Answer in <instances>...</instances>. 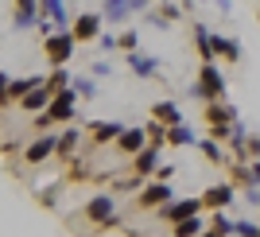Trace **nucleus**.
Masks as SVG:
<instances>
[{
    "label": "nucleus",
    "instance_id": "obj_3",
    "mask_svg": "<svg viewBox=\"0 0 260 237\" xmlns=\"http://www.w3.org/2000/svg\"><path fill=\"white\" fill-rule=\"evenodd\" d=\"M78 51V39L70 32H54V35H43V54L51 66H66L70 58H74Z\"/></svg>",
    "mask_w": 260,
    "mask_h": 237
},
{
    "label": "nucleus",
    "instance_id": "obj_37",
    "mask_svg": "<svg viewBox=\"0 0 260 237\" xmlns=\"http://www.w3.org/2000/svg\"><path fill=\"white\" fill-rule=\"evenodd\" d=\"M229 132H233V125H210V136H214V140H225L229 144Z\"/></svg>",
    "mask_w": 260,
    "mask_h": 237
},
{
    "label": "nucleus",
    "instance_id": "obj_25",
    "mask_svg": "<svg viewBox=\"0 0 260 237\" xmlns=\"http://www.w3.org/2000/svg\"><path fill=\"white\" fill-rule=\"evenodd\" d=\"M74 94L78 97H98V82H93V74H74Z\"/></svg>",
    "mask_w": 260,
    "mask_h": 237
},
{
    "label": "nucleus",
    "instance_id": "obj_16",
    "mask_svg": "<svg viewBox=\"0 0 260 237\" xmlns=\"http://www.w3.org/2000/svg\"><path fill=\"white\" fill-rule=\"evenodd\" d=\"M214 43V58H225V63H241V43L233 35H210Z\"/></svg>",
    "mask_w": 260,
    "mask_h": 237
},
{
    "label": "nucleus",
    "instance_id": "obj_21",
    "mask_svg": "<svg viewBox=\"0 0 260 237\" xmlns=\"http://www.w3.org/2000/svg\"><path fill=\"white\" fill-rule=\"evenodd\" d=\"M167 144H171V148H194L198 136H194L190 125H171V129H167Z\"/></svg>",
    "mask_w": 260,
    "mask_h": 237
},
{
    "label": "nucleus",
    "instance_id": "obj_36",
    "mask_svg": "<svg viewBox=\"0 0 260 237\" xmlns=\"http://www.w3.org/2000/svg\"><path fill=\"white\" fill-rule=\"evenodd\" d=\"M155 179H159V183H171L175 179V163H159V167H155Z\"/></svg>",
    "mask_w": 260,
    "mask_h": 237
},
{
    "label": "nucleus",
    "instance_id": "obj_15",
    "mask_svg": "<svg viewBox=\"0 0 260 237\" xmlns=\"http://www.w3.org/2000/svg\"><path fill=\"white\" fill-rule=\"evenodd\" d=\"M39 16L54 20V27H58V32H66V27H70V12H66V0H39Z\"/></svg>",
    "mask_w": 260,
    "mask_h": 237
},
{
    "label": "nucleus",
    "instance_id": "obj_45",
    "mask_svg": "<svg viewBox=\"0 0 260 237\" xmlns=\"http://www.w3.org/2000/svg\"><path fill=\"white\" fill-rule=\"evenodd\" d=\"M198 4H210V0H198Z\"/></svg>",
    "mask_w": 260,
    "mask_h": 237
},
{
    "label": "nucleus",
    "instance_id": "obj_29",
    "mask_svg": "<svg viewBox=\"0 0 260 237\" xmlns=\"http://www.w3.org/2000/svg\"><path fill=\"white\" fill-rule=\"evenodd\" d=\"M155 8H159V16H163L167 23H179V20L186 16V12H183V4H171V0H159Z\"/></svg>",
    "mask_w": 260,
    "mask_h": 237
},
{
    "label": "nucleus",
    "instance_id": "obj_10",
    "mask_svg": "<svg viewBox=\"0 0 260 237\" xmlns=\"http://www.w3.org/2000/svg\"><path fill=\"white\" fill-rule=\"evenodd\" d=\"M155 167H159V144H144L132 156V171L140 175V179H148V175H155Z\"/></svg>",
    "mask_w": 260,
    "mask_h": 237
},
{
    "label": "nucleus",
    "instance_id": "obj_35",
    "mask_svg": "<svg viewBox=\"0 0 260 237\" xmlns=\"http://www.w3.org/2000/svg\"><path fill=\"white\" fill-rule=\"evenodd\" d=\"M117 47H120L117 35H105V32H101V39H98V51H101V54H113Z\"/></svg>",
    "mask_w": 260,
    "mask_h": 237
},
{
    "label": "nucleus",
    "instance_id": "obj_23",
    "mask_svg": "<svg viewBox=\"0 0 260 237\" xmlns=\"http://www.w3.org/2000/svg\"><path fill=\"white\" fill-rule=\"evenodd\" d=\"M109 23H124L132 16V8H128V0H105V12H101Z\"/></svg>",
    "mask_w": 260,
    "mask_h": 237
},
{
    "label": "nucleus",
    "instance_id": "obj_22",
    "mask_svg": "<svg viewBox=\"0 0 260 237\" xmlns=\"http://www.w3.org/2000/svg\"><path fill=\"white\" fill-rule=\"evenodd\" d=\"M198 152H202V160H210V163H225V152H221V140H214V136H198V144H194Z\"/></svg>",
    "mask_w": 260,
    "mask_h": 237
},
{
    "label": "nucleus",
    "instance_id": "obj_24",
    "mask_svg": "<svg viewBox=\"0 0 260 237\" xmlns=\"http://www.w3.org/2000/svg\"><path fill=\"white\" fill-rule=\"evenodd\" d=\"M210 229H214L217 237H229V233H233V222H229L225 210H210Z\"/></svg>",
    "mask_w": 260,
    "mask_h": 237
},
{
    "label": "nucleus",
    "instance_id": "obj_43",
    "mask_svg": "<svg viewBox=\"0 0 260 237\" xmlns=\"http://www.w3.org/2000/svg\"><path fill=\"white\" fill-rule=\"evenodd\" d=\"M217 4V12H221V16H229V12H233V4H229V0H214Z\"/></svg>",
    "mask_w": 260,
    "mask_h": 237
},
{
    "label": "nucleus",
    "instance_id": "obj_7",
    "mask_svg": "<svg viewBox=\"0 0 260 237\" xmlns=\"http://www.w3.org/2000/svg\"><path fill=\"white\" fill-rule=\"evenodd\" d=\"M190 214H202V194H190V198H171V202H163L159 206V218L163 222H183V218Z\"/></svg>",
    "mask_w": 260,
    "mask_h": 237
},
{
    "label": "nucleus",
    "instance_id": "obj_2",
    "mask_svg": "<svg viewBox=\"0 0 260 237\" xmlns=\"http://www.w3.org/2000/svg\"><path fill=\"white\" fill-rule=\"evenodd\" d=\"M190 94L202 97V101H225L229 82H225V74H221V66L217 63H202L198 66V82L190 86Z\"/></svg>",
    "mask_w": 260,
    "mask_h": 237
},
{
    "label": "nucleus",
    "instance_id": "obj_8",
    "mask_svg": "<svg viewBox=\"0 0 260 237\" xmlns=\"http://www.w3.org/2000/svg\"><path fill=\"white\" fill-rule=\"evenodd\" d=\"M237 187L233 183H214V187H206L202 191V210H229V206L237 202Z\"/></svg>",
    "mask_w": 260,
    "mask_h": 237
},
{
    "label": "nucleus",
    "instance_id": "obj_12",
    "mask_svg": "<svg viewBox=\"0 0 260 237\" xmlns=\"http://www.w3.org/2000/svg\"><path fill=\"white\" fill-rule=\"evenodd\" d=\"M128 70L136 78H159V58L148 54V51H132L128 54Z\"/></svg>",
    "mask_w": 260,
    "mask_h": 237
},
{
    "label": "nucleus",
    "instance_id": "obj_17",
    "mask_svg": "<svg viewBox=\"0 0 260 237\" xmlns=\"http://www.w3.org/2000/svg\"><path fill=\"white\" fill-rule=\"evenodd\" d=\"M206 121L210 125H233L237 121V105L233 101H206Z\"/></svg>",
    "mask_w": 260,
    "mask_h": 237
},
{
    "label": "nucleus",
    "instance_id": "obj_26",
    "mask_svg": "<svg viewBox=\"0 0 260 237\" xmlns=\"http://www.w3.org/2000/svg\"><path fill=\"white\" fill-rule=\"evenodd\" d=\"M70 82H74V74H70L66 66H54L51 74H47V86H51L54 94H58V90H66V86H70Z\"/></svg>",
    "mask_w": 260,
    "mask_h": 237
},
{
    "label": "nucleus",
    "instance_id": "obj_1",
    "mask_svg": "<svg viewBox=\"0 0 260 237\" xmlns=\"http://www.w3.org/2000/svg\"><path fill=\"white\" fill-rule=\"evenodd\" d=\"M74 117H78V94H74V86H66V90H58V94L51 97V105H47L43 113H35V129L70 125Z\"/></svg>",
    "mask_w": 260,
    "mask_h": 237
},
{
    "label": "nucleus",
    "instance_id": "obj_42",
    "mask_svg": "<svg viewBox=\"0 0 260 237\" xmlns=\"http://www.w3.org/2000/svg\"><path fill=\"white\" fill-rule=\"evenodd\" d=\"M249 171H252V183L260 187V160H249Z\"/></svg>",
    "mask_w": 260,
    "mask_h": 237
},
{
    "label": "nucleus",
    "instance_id": "obj_46",
    "mask_svg": "<svg viewBox=\"0 0 260 237\" xmlns=\"http://www.w3.org/2000/svg\"><path fill=\"white\" fill-rule=\"evenodd\" d=\"M256 20H260V8H256Z\"/></svg>",
    "mask_w": 260,
    "mask_h": 237
},
{
    "label": "nucleus",
    "instance_id": "obj_11",
    "mask_svg": "<svg viewBox=\"0 0 260 237\" xmlns=\"http://www.w3.org/2000/svg\"><path fill=\"white\" fill-rule=\"evenodd\" d=\"M89 140L93 144H117V136L124 132V125L120 121H89Z\"/></svg>",
    "mask_w": 260,
    "mask_h": 237
},
{
    "label": "nucleus",
    "instance_id": "obj_28",
    "mask_svg": "<svg viewBox=\"0 0 260 237\" xmlns=\"http://www.w3.org/2000/svg\"><path fill=\"white\" fill-rule=\"evenodd\" d=\"M144 132H148V144H159V148H163V144H167V125H163V121H148V125H144Z\"/></svg>",
    "mask_w": 260,
    "mask_h": 237
},
{
    "label": "nucleus",
    "instance_id": "obj_34",
    "mask_svg": "<svg viewBox=\"0 0 260 237\" xmlns=\"http://www.w3.org/2000/svg\"><path fill=\"white\" fill-rule=\"evenodd\" d=\"M120 51H140V32H124V35H120Z\"/></svg>",
    "mask_w": 260,
    "mask_h": 237
},
{
    "label": "nucleus",
    "instance_id": "obj_9",
    "mask_svg": "<svg viewBox=\"0 0 260 237\" xmlns=\"http://www.w3.org/2000/svg\"><path fill=\"white\" fill-rule=\"evenodd\" d=\"M58 152V132H43L39 140L27 144V152H23V163H47Z\"/></svg>",
    "mask_w": 260,
    "mask_h": 237
},
{
    "label": "nucleus",
    "instance_id": "obj_41",
    "mask_svg": "<svg viewBox=\"0 0 260 237\" xmlns=\"http://www.w3.org/2000/svg\"><path fill=\"white\" fill-rule=\"evenodd\" d=\"M128 8L132 12H148V8H152V0H128Z\"/></svg>",
    "mask_w": 260,
    "mask_h": 237
},
{
    "label": "nucleus",
    "instance_id": "obj_32",
    "mask_svg": "<svg viewBox=\"0 0 260 237\" xmlns=\"http://www.w3.org/2000/svg\"><path fill=\"white\" fill-rule=\"evenodd\" d=\"M66 163H70V179H89V175H93V167H89L82 156H74V160H66Z\"/></svg>",
    "mask_w": 260,
    "mask_h": 237
},
{
    "label": "nucleus",
    "instance_id": "obj_33",
    "mask_svg": "<svg viewBox=\"0 0 260 237\" xmlns=\"http://www.w3.org/2000/svg\"><path fill=\"white\" fill-rule=\"evenodd\" d=\"M12 105V78L0 70V109H8Z\"/></svg>",
    "mask_w": 260,
    "mask_h": 237
},
{
    "label": "nucleus",
    "instance_id": "obj_30",
    "mask_svg": "<svg viewBox=\"0 0 260 237\" xmlns=\"http://www.w3.org/2000/svg\"><path fill=\"white\" fill-rule=\"evenodd\" d=\"M229 171H233V183H237V187H249V183H252L249 160H237V163H229Z\"/></svg>",
    "mask_w": 260,
    "mask_h": 237
},
{
    "label": "nucleus",
    "instance_id": "obj_40",
    "mask_svg": "<svg viewBox=\"0 0 260 237\" xmlns=\"http://www.w3.org/2000/svg\"><path fill=\"white\" fill-rule=\"evenodd\" d=\"M16 12H39V0H16Z\"/></svg>",
    "mask_w": 260,
    "mask_h": 237
},
{
    "label": "nucleus",
    "instance_id": "obj_13",
    "mask_svg": "<svg viewBox=\"0 0 260 237\" xmlns=\"http://www.w3.org/2000/svg\"><path fill=\"white\" fill-rule=\"evenodd\" d=\"M51 97H54V90H51V86L43 82V86H35L31 94H23L20 101H16V105H20L23 113H43V109L51 105Z\"/></svg>",
    "mask_w": 260,
    "mask_h": 237
},
{
    "label": "nucleus",
    "instance_id": "obj_39",
    "mask_svg": "<svg viewBox=\"0 0 260 237\" xmlns=\"http://www.w3.org/2000/svg\"><path fill=\"white\" fill-rule=\"evenodd\" d=\"M113 74V66L105 63V58H101V63H93V78H109Z\"/></svg>",
    "mask_w": 260,
    "mask_h": 237
},
{
    "label": "nucleus",
    "instance_id": "obj_5",
    "mask_svg": "<svg viewBox=\"0 0 260 237\" xmlns=\"http://www.w3.org/2000/svg\"><path fill=\"white\" fill-rule=\"evenodd\" d=\"M101 32H105V16H101V12H82V16L70 23V35H74L78 43H98Z\"/></svg>",
    "mask_w": 260,
    "mask_h": 237
},
{
    "label": "nucleus",
    "instance_id": "obj_19",
    "mask_svg": "<svg viewBox=\"0 0 260 237\" xmlns=\"http://www.w3.org/2000/svg\"><path fill=\"white\" fill-rule=\"evenodd\" d=\"M78 148H82V132H78L74 125H70L66 132H58V152H54L58 160H74V156H78Z\"/></svg>",
    "mask_w": 260,
    "mask_h": 237
},
{
    "label": "nucleus",
    "instance_id": "obj_31",
    "mask_svg": "<svg viewBox=\"0 0 260 237\" xmlns=\"http://www.w3.org/2000/svg\"><path fill=\"white\" fill-rule=\"evenodd\" d=\"M233 237H260V226L249 222V218H237L233 222Z\"/></svg>",
    "mask_w": 260,
    "mask_h": 237
},
{
    "label": "nucleus",
    "instance_id": "obj_4",
    "mask_svg": "<svg viewBox=\"0 0 260 237\" xmlns=\"http://www.w3.org/2000/svg\"><path fill=\"white\" fill-rule=\"evenodd\" d=\"M82 218L93 222V226H109L113 218H117V194L105 191V194H93L86 206H82Z\"/></svg>",
    "mask_w": 260,
    "mask_h": 237
},
{
    "label": "nucleus",
    "instance_id": "obj_6",
    "mask_svg": "<svg viewBox=\"0 0 260 237\" xmlns=\"http://www.w3.org/2000/svg\"><path fill=\"white\" fill-rule=\"evenodd\" d=\"M175 198V187L171 183H159V179H152V183H144L140 194H136V206L140 210H159L163 202H171Z\"/></svg>",
    "mask_w": 260,
    "mask_h": 237
},
{
    "label": "nucleus",
    "instance_id": "obj_14",
    "mask_svg": "<svg viewBox=\"0 0 260 237\" xmlns=\"http://www.w3.org/2000/svg\"><path fill=\"white\" fill-rule=\"evenodd\" d=\"M144 144H148V132L144 129H128V125H124V132L117 136V152L120 156H136Z\"/></svg>",
    "mask_w": 260,
    "mask_h": 237
},
{
    "label": "nucleus",
    "instance_id": "obj_38",
    "mask_svg": "<svg viewBox=\"0 0 260 237\" xmlns=\"http://www.w3.org/2000/svg\"><path fill=\"white\" fill-rule=\"evenodd\" d=\"M249 160H260V132H249Z\"/></svg>",
    "mask_w": 260,
    "mask_h": 237
},
{
    "label": "nucleus",
    "instance_id": "obj_44",
    "mask_svg": "<svg viewBox=\"0 0 260 237\" xmlns=\"http://www.w3.org/2000/svg\"><path fill=\"white\" fill-rule=\"evenodd\" d=\"M198 237H217V233H214V229H206V233H198Z\"/></svg>",
    "mask_w": 260,
    "mask_h": 237
},
{
    "label": "nucleus",
    "instance_id": "obj_20",
    "mask_svg": "<svg viewBox=\"0 0 260 237\" xmlns=\"http://www.w3.org/2000/svg\"><path fill=\"white\" fill-rule=\"evenodd\" d=\"M152 117L163 121V125L171 129V125H183V109L175 105V101H155V105H152Z\"/></svg>",
    "mask_w": 260,
    "mask_h": 237
},
{
    "label": "nucleus",
    "instance_id": "obj_27",
    "mask_svg": "<svg viewBox=\"0 0 260 237\" xmlns=\"http://www.w3.org/2000/svg\"><path fill=\"white\" fill-rule=\"evenodd\" d=\"M12 27H16V32H31V27H39V12H12Z\"/></svg>",
    "mask_w": 260,
    "mask_h": 237
},
{
    "label": "nucleus",
    "instance_id": "obj_18",
    "mask_svg": "<svg viewBox=\"0 0 260 237\" xmlns=\"http://www.w3.org/2000/svg\"><path fill=\"white\" fill-rule=\"evenodd\" d=\"M206 210L202 214H190V218H183V222H175L171 226V237H198V233H206Z\"/></svg>",
    "mask_w": 260,
    "mask_h": 237
}]
</instances>
